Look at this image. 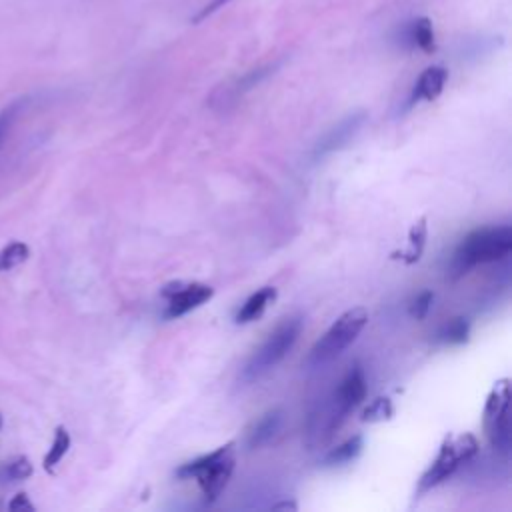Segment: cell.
I'll return each mask as SVG.
<instances>
[{"label": "cell", "mask_w": 512, "mask_h": 512, "mask_svg": "<svg viewBox=\"0 0 512 512\" xmlns=\"http://www.w3.org/2000/svg\"><path fill=\"white\" fill-rule=\"evenodd\" d=\"M512 250V228L510 226H490L470 232L454 252L450 272L452 278H460L472 266L494 262L508 256Z\"/></svg>", "instance_id": "1"}, {"label": "cell", "mask_w": 512, "mask_h": 512, "mask_svg": "<svg viewBox=\"0 0 512 512\" xmlns=\"http://www.w3.org/2000/svg\"><path fill=\"white\" fill-rule=\"evenodd\" d=\"M234 470V442H226L210 454L194 458L176 470V478H194L206 502H214L226 488Z\"/></svg>", "instance_id": "2"}, {"label": "cell", "mask_w": 512, "mask_h": 512, "mask_svg": "<svg viewBox=\"0 0 512 512\" xmlns=\"http://www.w3.org/2000/svg\"><path fill=\"white\" fill-rule=\"evenodd\" d=\"M302 332V318L292 316L284 318L270 334L268 338L260 344V348L250 356L242 370V380L244 382H254L266 372H270L296 344L298 336Z\"/></svg>", "instance_id": "3"}, {"label": "cell", "mask_w": 512, "mask_h": 512, "mask_svg": "<svg viewBox=\"0 0 512 512\" xmlns=\"http://www.w3.org/2000/svg\"><path fill=\"white\" fill-rule=\"evenodd\" d=\"M368 322V310L362 306L346 310L328 330L326 334L312 346L308 354L310 366H322L330 360H334L338 354H342L362 332V328Z\"/></svg>", "instance_id": "4"}, {"label": "cell", "mask_w": 512, "mask_h": 512, "mask_svg": "<svg viewBox=\"0 0 512 512\" xmlns=\"http://www.w3.org/2000/svg\"><path fill=\"white\" fill-rule=\"evenodd\" d=\"M478 452V440L472 434H460V436H448L430 468L422 474L418 482V494H424L432 490L434 486L442 484L448 476L454 474V470L470 460Z\"/></svg>", "instance_id": "5"}, {"label": "cell", "mask_w": 512, "mask_h": 512, "mask_svg": "<svg viewBox=\"0 0 512 512\" xmlns=\"http://www.w3.org/2000/svg\"><path fill=\"white\" fill-rule=\"evenodd\" d=\"M508 400H510V388L508 380L502 378L494 384L486 408H484V428L486 436L494 450L500 454H508L510 450V418H508Z\"/></svg>", "instance_id": "6"}, {"label": "cell", "mask_w": 512, "mask_h": 512, "mask_svg": "<svg viewBox=\"0 0 512 512\" xmlns=\"http://www.w3.org/2000/svg\"><path fill=\"white\" fill-rule=\"evenodd\" d=\"M366 398V378H364V370L354 364L346 376L342 378V382L338 384V388L332 394V404L326 410V420H328V434L334 432L342 420Z\"/></svg>", "instance_id": "7"}, {"label": "cell", "mask_w": 512, "mask_h": 512, "mask_svg": "<svg viewBox=\"0 0 512 512\" xmlns=\"http://www.w3.org/2000/svg\"><path fill=\"white\" fill-rule=\"evenodd\" d=\"M162 296L168 298L164 318H178V316L198 308L206 300H210L214 296V288L200 284V282H192V284L172 282V284L164 286Z\"/></svg>", "instance_id": "8"}, {"label": "cell", "mask_w": 512, "mask_h": 512, "mask_svg": "<svg viewBox=\"0 0 512 512\" xmlns=\"http://www.w3.org/2000/svg\"><path fill=\"white\" fill-rule=\"evenodd\" d=\"M366 122V114L364 112H352L350 116H346L344 120H340L336 126H332L324 138L316 144L314 148V160L324 158L326 154L344 148L350 138L360 130V126Z\"/></svg>", "instance_id": "9"}, {"label": "cell", "mask_w": 512, "mask_h": 512, "mask_svg": "<svg viewBox=\"0 0 512 512\" xmlns=\"http://www.w3.org/2000/svg\"><path fill=\"white\" fill-rule=\"evenodd\" d=\"M282 410L278 408H272L268 410L266 414H262L250 428H248V434H246V444L248 448L256 450V448H262L264 444H268L280 430L282 426Z\"/></svg>", "instance_id": "10"}, {"label": "cell", "mask_w": 512, "mask_h": 512, "mask_svg": "<svg viewBox=\"0 0 512 512\" xmlns=\"http://www.w3.org/2000/svg\"><path fill=\"white\" fill-rule=\"evenodd\" d=\"M446 80H448V70L444 66H430V68H426L418 76V80H416V84L412 88L410 104H414L418 100H434L442 92Z\"/></svg>", "instance_id": "11"}, {"label": "cell", "mask_w": 512, "mask_h": 512, "mask_svg": "<svg viewBox=\"0 0 512 512\" xmlns=\"http://www.w3.org/2000/svg\"><path fill=\"white\" fill-rule=\"evenodd\" d=\"M276 288L274 286H264L260 290H256L244 304L242 308L236 312V322L238 324H248L256 318H260L264 314V310L276 300Z\"/></svg>", "instance_id": "12"}, {"label": "cell", "mask_w": 512, "mask_h": 512, "mask_svg": "<svg viewBox=\"0 0 512 512\" xmlns=\"http://www.w3.org/2000/svg\"><path fill=\"white\" fill-rule=\"evenodd\" d=\"M402 38L406 44H410L412 48H422L426 52H430L434 48V32H432V24L426 18L420 20H412L404 26L402 30Z\"/></svg>", "instance_id": "13"}, {"label": "cell", "mask_w": 512, "mask_h": 512, "mask_svg": "<svg viewBox=\"0 0 512 512\" xmlns=\"http://www.w3.org/2000/svg\"><path fill=\"white\" fill-rule=\"evenodd\" d=\"M426 236H428V226H426V218H420L418 222L412 224L410 232H408V250L404 254H394V258H402L406 264H414L420 260L422 250L426 246Z\"/></svg>", "instance_id": "14"}, {"label": "cell", "mask_w": 512, "mask_h": 512, "mask_svg": "<svg viewBox=\"0 0 512 512\" xmlns=\"http://www.w3.org/2000/svg\"><path fill=\"white\" fill-rule=\"evenodd\" d=\"M362 450V436L356 434L352 438H348L346 442H342L340 446L332 448L326 456H324V466H338V464H346L350 460H354Z\"/></svg>", "instance_id": "15"}, {"label": "cell", "mask_w": 512, "mask_h": 512, "mask_svg": "<svg viewBox=\"0 0 512 512\" xmlns=\"http://www.w3.org/2000/svg\"><path fill=\"white\" fill-rule=\"evenodd\" d=\"M70 448V434L64 426H58L56 432H54V440H52V446L48 450V454L44 456V468L48 472H52L56 468V464L64 458V454L68 452Z\"/></svg>", "instance_id": "16"}, {"label": "cell", "mask_w": 512, "mask_h": 512, "mask_svg": "<svg viewBox=\"0 0 512 512\" xmlns=\"http://www.w3.org/2000/svg\"><path fill=\"white\" fill-rule=\"evenodd\" d=\"M470 334V324L466 318H452L438 332V340L444 344H464Z\"/></svg>", "instance_id": "17"}, {"label": "cell", "mask_w": 512, "mask_h": 512, "mask_svg": "<svg viewBox=\"0 0 512 512\" xmlns=\"http://www.w3.org/2000/svg\"><path fill=\"white\" fill-rule=\"evenodd\" d=\"M276 68V64H266V66H258V68H254V70H250V72H246L242 78H238L230 88H228V92L232 94V96H238V94H244L246 90H250V88H254L256 84H260L272 70Z\"/></svg>", "instance_id": "18"}, {"label": "cell", "mask_w": 512, "mask_h": 512, "mask_svg": "<svg viewBox=\"0 0 512 512\" xmlns=\"http://www.w3.org/2000/svg\"><path fill=\"white\" fill-rule=\"evenodd\" d=\"M30 254V248L24 242H12L0 250V272H8L22 264Z\"/></svg>", "instance_id": "19"}, {"label": "cell", "mask_w": 512, "mask_h": 512, "mask_svg": "<svg viewBox=\"0 0 512 512\" xmlns=\"http://www.w3.org/2000/svg\"><path fill=\"white\" fill-rule=\"evenodd\" d=\"M24 106H26V100L20 98V100H14L6 108L0 110V148L4 146V140L10 134V130H12L18 114L24 110Z\"/></svg>", "instance_id": "20"}, {"label": "cell", "mask_w": 512, "mask_h": 512, "mask_svg": "<svg viewBox=\"0 0 512 512\" xmlns=\"http://www.w3.org/2000/svg\"><path fill=\"white\" fill-rule=\"evenodd\" d=\"M394 414V406L388 398H376L372 404L366 406L364 414H362V420L364 422H382V420H388L392 418Z\"/></svg>", "instance_id": "21"}, {"label": "cell", "mask_w": 512, "mask_h": 512, "mask_svg": "<svg viewBox=\"0 0 512 512\" xmlns=\"http://www.w3.org/2000/svg\"><path fill=\"white\" fill-rule=\"evenodd\" d=\"M432 300H434V292H430V290L420 292V294L412 300V304H410V316L416 318V320H422V318L428 314V310H430V306H432Z\"/></svg>", "instance_id": "22"}, {"label": "cell", "mask_w": 512, "mask_h": 512, "mask_svg": "<svg viewBox=\"0 0 512 512\" xmlns=\"http://www.w3.org/2000/svg\"><path fill=\"white\" fill-rule=\"evenodd\" d=\"M8 480H24L32 474V464L28 458H16L14 462H10L4 470Z\"/></svg>", "instance_id": "23"}, {"label": "cell", "mask_w": 512, "mask_h": 512, "mask_svg": "<svg viewBox=\"0 0 512 512\" xmlns=\"http://www.w3.org/2000/svg\"><path fill=\"white\" fill-rule=\"evenodd\" d=\"M232 0H206L204 2V6L190 18V22L192 24H200L202 20H206L208 16H212V14H216L220 8H224L226 4H230Z\"/></svg>", "instance_id": "24"}, {"label": "cell", "mask_w": 512, "mask_h": 512, "mask_svg": "<svg viewBox=\"0 0 512 512\" xmlns=\"http://www.w3.org/2000/svg\"><path fill=\"white\" fill-rule=\"evenodd\" d=\"M8 508L10 510H34V504L28 500V496L26 494H16L14 496V500L8 504Z\"/></svg>", "instance_id": "25"}, {"label": "cell", "mask_w": 512, "mask_h": 512, "mask_svg": "<svg viewBox=\"0 0 512 512\" xmlns=\"http://www.w3.org/2000/svg\"><path fill=\"white\" fill-rule=\"evenodd\" d=\"M296 502L292 500H286V502H280V504H274V510H296Z\"/></svg>", "instance_id": "26"}, {"label": "cell", "mask_w": 512, "mask_h": 512, "mask_svg": "<svg viewBox=\"0 0 512 512\" xmlns=\"http://www.w3.org/2000/svg\"><path fill=\"white\" fill-rule=\"evenodd\" d=\"M0 428H2V416H0Z\"/></svg>", "instance_id": "27"}]
</instances>
